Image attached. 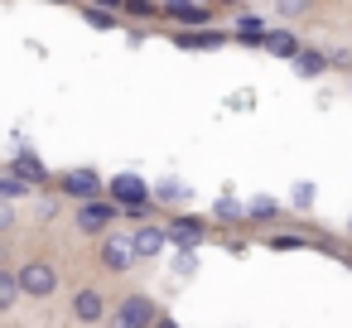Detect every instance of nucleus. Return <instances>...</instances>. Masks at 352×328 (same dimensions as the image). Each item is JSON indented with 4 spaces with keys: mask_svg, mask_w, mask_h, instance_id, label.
I'll list each match as a JSON object with an SVG mask.
<instances>
[{
    "mask_svg": "<svg viewBox=\"0 0 352 328\" xmlns=\"http://www.w3.org/2000/svg\"><path fill=\"white\" fill-rule=\"evenodd\" d=\"M82 15H87V25H97V30H111V25H116V20H111L107 10H92V6H87Z\"/></svg>",
    "mask_w": 352,
    "mask_h": 328,
    "instance_id": "6ab92c4d",
    "label": "nucleus"
},
{
    "mask_svg": "<svg viewBox=\"0 0 352 328\" xmlns=\"http://www.w3.org/2000/svg\"><path fill=\"white\" fill-rule=\"evenodd\" d=\"M111 217H116L111 203H82V208H78V227H82V232H102Z\"/></svg>",
    "mask_w": 352,
    "mask_h": 328,
    "instance_id": "0eeeda50",
    "label": "nucleus"
},
{
    "mask_svg": "<svg viewBox=\"0 0 352 328\" xmlns=\"http://www.w3.org/2000/svg\"><path fill=\"white\" fill-rule=\"evenodd\" d=\"M68 193L73 198H82V203H97V193H102V179L92 174V169H68Z\"/></svg>",
    "mask_w": 352,
    "mask_h": 328,
    "instance_id": "39448f33",
    "label": "nucleus"
},
{
    "mask_svg": "<svg viewBox=\"0 0 352 328\" xmlns=\"http://www.w3.org/2000/svg\"><path fill=\"white\" fill-rule=\"evenodd\" d=\"M179 44H184V49H217L222 34H217V30H203V34H184Z\"/></svg>",
    "mask_w": 352,
    "mask_h": 328,
    "instance_id": "2eb2a0df",
    "label": "nucleus"
},
{
    "mask_svg": "<svg viewBox=\"0 0 352 328\" xmlns=\"http://www.w3.org/2000/svg\"><path fill=\"white\" fill-rule=\"evenodd\" d=\"M102 304H107V299H102L97 289H78V294H73V314H78L82 323H97V318H102Z\"/></svg>",
    "mask_w": 352,
    "mask_h": 328,
    "instance_id": "6e6552de",
    "label": "nucleus"
},
{
    "mask_svg": "<svg viewBox=\"0 0 352 328\" xmlns=\"http://www.w3.org/2000/svg\"><path fill=\"white\" fill-rule=\"evenodd\" d=\"M347 232H352V222H347Z\"/></svg>",
    "mask_w": 352,
    "mask_h": 328,
    "instance_id": "393cba45",
    "label": "nucleus"
},
{
    "mask_svg": "<svg viewBox=\"0 0 352 328\" xmlns=\"http://www.w3.org/2000/svg\"><path fill=\"white\" fill-rule=\"evenodd\" d=\"M111 193H116V203H126L131 212H140V208H145V198H150L145 179H135V174H116V179H111Z\"/></svg>",
    "mask_w": 352,
    "mask_h": 328,
    "instance_id": "7ed1b4c3",
    "label": "nucleus"
},
{
    "mask_svg": "<svg viewBox=\"0 0 352 328\" xmlns=\"http://www.w3.org/2000/svg\"><path fill=\"white\" fill-rule=\"evenodd\" d=\"M217 217H241V203H236V198H222V203H217Z\"/></svg>",
    "mask_w": 352,
    "mask_h": 328,
    "instance_id": "4be33fe9",
    "label": "nucleus"
},
{
    "mask_svg": "<svg viewBox=\"0 0 352 328\" xmlns=\"http://www.w3.org/2000/svg\"><path fill=\"white\" fill-rule=\"evenodd\" d=\"M294 208H314V184H294Z\"/></svg>",
    "mask_w": 352,
    "mask_h": 328,
    "instance_id": "aec40b11",
    "label": "nucleus"
},
{
    "mask_svg": "<svg viewBox=\"0 0 352 328\" xmlns=\"http://www.w3.org/2000/svg\"><path fill=\"white\" fill-rule=\"evenodd\" d=\"M203 237H208V227H203L198 217H179V222H169V241H179L184 251H193Z\"/></svg>",
    "mask_w": 352,
    "mask_h": 328,
    "instance_id": "423d86ee",
    "label": "nucleus"
},
{
    "mask_svg": "<svg viewBox=\"0 0 352 328\" xmlns=\"http://www.w3.org/2000/svg\"><path fill=\"white\" fill-rule=\"evenodd\" d=\"M111 328H135V323H126V318H121V314H116V318H111Z\"/></svg>",
    "mask_w": 352,
    "mask_h": 328,
    "instance_id": "5701e85b",
    "label": "nucleus"
},
{
    "mask_svg": "<svg viewBox=\"0 0 352 328\" xmlns=\"http://www.w3.org/2000/svg\"><path fill=\"white\" fill-rule=\"evenodd\" d=\"M15 275H20V289H25V294H34V299H44V294H54V289H58V270H54L49 261H25Z\"/></svg>",
    "mask_w": 352,
    "mask_h": 328,
    "instance_id": "f257e3e1",
    "label": "nucleus"
},
{
    "mask_svg": "<svg viewBox=\"0 0 352 328\" xmlns=\"http://www.w3.org/2000/svg\"><path fill=\"white\" fill-rule=\"evenodd\" d=\"M15 179H25V184H44V164L34 160V155H15V169H10Z\"/></svg>",
    "mask_w": 352,
    "mask_h": 328,
    "instance_id": "9b49d317",
    "label": "nucleus"
},
{
    "mask_svg": "<svg viewBox=\"0 0 352 328\" xmlns=\"http://www.w3.org/2000/svg\"><path fill=\"white\" fill-rule=\"evenodd\" d=\"M135 261H140V251H135V237L116 232V237H107V241H102V265H107V270H131Z\"/></svg>",
    "mask_w": 352,
    "mask_h": 328,
    "instance_id": "f03ea898",
    "label": "nucleus"
},
{
    "mask_svg": "<svg viewBox=\"0 0 352 328\" xmlns=\"http://www.w3.org/2000/svg\"><path fill=\"white\" fill-rule=\"evenodd\" d=\"M155 328H179V323H169V318H160V323H155Z\"/></svg>",
    "mask_w": 352,
    "mask_h": 328,
    "instance_id": "b1692460",
    "label": "nucleus"
},
{
    "mask_svg": "<svg viewBox=\"0 0 352 328\" xmlns=\"http://www.w3.org/2000/svg\"><path fill=\"white\" fill-rule=\"evenodd\" d=\"M15 294H20V275H15V270H6V275H0V309H10V304H15Z\"/></svg>",
    "mask_w": 352,
    "mask_h": 328,
    "instance_id": "4468645a",
    "label": "nucleus"
},
{
    "mask_svg": "<svg viewBox=\"0 0 352 328\" xmlns=\"http://www.w3.org/2000/svg\"><path fill=\"white\" fill-rule=\"evenodd\" d=\"M169 15L179 25H208V6H169Z\"/></svg>",
    "mask_w": 352,
    "mask_h": 328,
    "instance_id": "f8f14e48",
    "label": "nucleus"
},
{
    "mask_svg": "<svg viewBox=\"0 0 352 328\" xmlns=\"http://www.w3.org/2000/svg\"><path fill=\"white\" fill-rule=\"evenodd\" d=\"M265 49H270L275 58H294V63H299V54H304V49L294 44V34H285V30H270V39H265Z\"/></svg>",
    "mask_w": 352,
    "mask_h": 328,
    "instance_id": "9d476101",
    "label": "nucleus"
},
{
    "mask_svg": "<svg viewBox=\"0 0 352 328\" xmlns=\"http://www.w3.org/2000/svg\"><path fill=\"white\" fill-rule=\"evenodd\" d=\"M164 246H169V232H160V227H140L135 232V251L140 256H160Z\"/></svg>",
    "mask_w": 352,
    "mask_h": 328,
    "instance_id": "1a4fd4ad",
    "label": "nucleus"
},
{
    "mask_svg": "<svg viewBox=\"0 0 352 328\" xmlns=\"http://www.w3.org/2000/svg\"><path fill=\"white\" fill-rule=\"evenodd\" d=\"M323 68H328V58H323V54H314V49H304V54H299V73H304V78H318Z\"/></svg>",
    "mask_w": 352,
    "mask_h": 328,
    "instance_id": "dca6fc26",
    "label": "nucleus"
},
{
    "mask_svg": "<svg viewBox=\"0 0 352 328\" xmlns=\"http://www.w3.org/2000/svg\"><path fill=\"white\" fill-rule=\"evenodd\" d=\"M116 314H121L126 323H135V328H155V323H160V318H155V304H150L145 294H126Z\"/></svg>",
    "mask_w": 352,
    "mask_h": 328,
    "instance_id": "20e7f679",
    "label": "nucleus"
},
{
    "mask_svg": "<svg viewBox=\"0 0 352 328\" xmlns=\"http://www.w3.org/2000/svg\"><path fill=\"white\" fill-rule=\"evenodd\" d=\"M236 39H241V44H265V39H270V34H265V30H261V20H251V15H246V20H241V25H236Z\"/></svg>",
    "mask_w": 352,
    "mask_h": 328,
    "instance_id": "ddd939ff",
    "label": "nucleus"
},
{
    "mask_svg": "<svg viewBox=\"0 0 352 328\" xmlns=\"http://www.w3.org/2000/svg\"><path fill=\"white\" fill-rule=\"evenodd\" d=\"M155 193H160V198H184V193H188V188H184V184H174V179H169V184H160V188H155Z\"/></svg>",
    "mask_w": 352,
    "mask_h": 328,
    "instance_id": "412c9836",
    "label": "nucleus"
},
{
    "mask_svg": "<svg viewBox=\"0 0 352 328\" xmlns=\"http://www.w3.org/2000/svg\"><path fill=\"white\" fill-rule=\"evenodd\" d=\"M246 212H251V217H275V212H280V203H275V198H251V208H246Z\"/></svg>",
    "mask_w": 352,
    "mask_h": 328,
    "instance_id": "a211bd4d",
    "label": "nucleus"
},
{
    "mask_svg": "<svg viewBox=\"0 0 352 328\" xmlns=\"http://www.w3.org/2000/svg\"><path fill=\"white\" fill-rule=\"evenodd\" d=\"M25 193H30V184H25V179H15V174L0 179V198H6V203H15V198H25Z\"/></svg>",
    "mask_w": 352,
    "mask_h": 328,
    "instance_id": "f3484780",
    "label": "nucleus"
}]
</instances>
